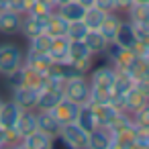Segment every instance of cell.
I'll use <instances>...</instances> for the list:
<instances>
[{"label": "cell", "instance_id": "obj_1", "mask_svg": "<svg viewBox=\"0 0 149 149\" xmlns=\"http://www.w3.org/2000/svg\"><path fill=\"white\" fill-rule=\"evenodd\" d=\"M23 57H25V49L10 39L0 41V76H6L13 70L23 65Z\"/></svg>", "mask_w": 149, "mask_h": 149}, {"label": "cell", "instance_id": "obj_2", "mask_svg": "<svg viewBox=\"0 0 149 149\" xmlns=\"http://www.w3.org/2000/svg\"><path fill=\"white\" fill-rule=\"evenodd\" d=\"M90 90H92V86H90V82H88L86 76L72 78V80L63 82V98L76 102L78 106L90 102Z\"/></svg>", "mask_w": 149, "mask_h": 149}, {"label": "cell", "instance_id": "obj_3", "mask_svg": "<svg viewBox=\"0 0 149 149\" xmlns=\"http://www.w3.org/2000/svg\"><path fill=\"white\" fill-rule=\"evenodd\" d=\"M37 98H39V88L21 84L10 90V100L21 108V110H35L37 108Z\"/></svg>", "mask_w": 149, "mask_h": 149}, {"label": "cell", "instance_id": "obj_4", "mask_svg": "<svg viewBox=\"0 0 149 149\" xmlns=\"http://www.w3.org/2000/svg\"><path fill=\"white\" fill-rule=\"evenodd\" d=\"M59 137L68 149H88V133L76 123H68L59 129Z\"/></svg>", "mask_w": 149, "mask_h": 149}, {"label": "cell", "instance_id": "obj_5", "mask_svg": "<svg viewBox=\"0 0 149 149\" xmlns=\"http://www.w3.org/2000/svg\"><path fill=\"white\" fill-rule=\"evenodd\" d=\"M68 61L76 63L80 70H84V72L88 74L90 68L94 65L96 57L90 53V49L86 47L84 41H70V47H68Z\"/></svg>", "mask_w": 149, "mask_h": 149}, {"label": "cell", "instance_id": "obj_6", "mask_svg": "<svg viewBox=\"0 0 149 149\" xmlns=\"http://www.w3.org/2000/svg\"><path fill=\"white\" fill-rule=\"evenodd\" d=\"M23 65L37 72V74H47L53 65V59L49 57V53H39L33 49H25V57H23Z\"/></svg>", "mask_w": 149, "mask_h": 149}, {"label": "cell", "instance_id": "obj_7", "mask_svg": "<svg viewBox=\"0 0 149 149\" xmlns=\"http://www.w3.org/2000/svg\"><path fill=\"white\" fill-rule=\"evenodd\" d=\"M19 116H21V108L10 98H4L0 102V129H4V131L15 129Z\"/></svg>", "mask_w": 149, "mask_h": 149}, {"label": "cell", "instance_id": "obj_8", "mask_svg": "<svg viewBox=\"0 0 149 149\" xmlns=\"http://www.w3.org/2000/svg\"><path fill=\"white\" fill-rule=\"evenodd\" d=\"M21 13H15L10 8L0 10V35L10 37V35H19V27H21Z\"/></svg>", "mask_w": 149, "mask_h": 149}, {"label": "cell", "instance_id": "obj_9", "mask_svg": "<svg viewBox=\"0 0 149 149\" xmlns=\"http://www.w3.org/2000/svg\"><path fill=\"white\" fill-rule=\"evenodd\" d=\"M78 104L76 102H72V100H68V98H63L57 106H53L49 112L57 118V123L63 127V125H68V123H74L76 120V114H78Z\"/></svg>", "mask_w": 149, "mask_h": 149}, {"label": "cell", "instance_id": "obj_10", "mask_svg": "<svg viewBox=\"0 0 149 149\" xmlns=\"http://www.w3.org/2000/svg\"><path fill=\"white\" fill-rule=\"evenodd\" d=\"M88 149H112V135L106 127H96L88 133Z\"/></svg>", "mask_w": 149, "mask_h": 149}, {"label": "cell", "instance_id": "obj_11", "mask_svg": "<svg viewBox=\"0 0 149 149\" xmlns=\"http://www.w3.org/2000/svg\"><path fill=\"white\" fill-rule=\"evenodd\" d=\"M84 43H86V47L90 49V53H92L94 57H102L104 51H106V47H108L106 37H104L98 29H90V31L86 33V37H84Z\"/></svg>", "mask_w": 149, "mask_h": 149}, {"label": "cell", "instance_id": "obj_12", "mask_svg": "<svg viewBox=\"0 0 149 149\" xmlns=\"http://www.w3.org/2000/svg\"><path fill=\"white\" fill-rule=\"evenodd\" d=\"M55 13L59 17H63L68 23H72V21H82L86 8L78 2V0H65V2H61L59 6H55Z\"/></svg>", "mask_w": 149, "mask_h": 149}, {"label": "cell", "instance_id": "obj_13", "mask_svg": "<svg viewBox=\"0 0 149 149\" xmlns=\"http://www.w3.org/2000/svg\"><path fill=\"white\" fill-rule=\"evenodd\" d=\"M37 129L49 137H55V135H59L61 125L57 123V118L49 110H37Z\"/></svg>", "mask_w": 149, "mask_h": 149}, {"label": "cell", "instance_id": "obj_14", "mask_svg": "<svg viewBox=\"0 0 149 149\" xmlns=\"http://www.w3.org/2000/svg\"><path fill=\"white\" fill-rule=\"evenodd\" d=\"M19 33L29 41V39H33L35 35L43 33V21H41V19H37V17H33V15H27V13H25V15L21 17Z\"/></svg>", "mask_w": 149, "mask_h": 149}, {"label": "cell", "instance_id": "obj_15", "mask_svg": "<svg viewBox=\"0 0 149 149\" xmlns=\"http://www.w3.org/2000/svg\"><path fill=\"white\" fill-rule=\"evenodd\" d=\"M125 17L123 15H118L116 10H112V13H106L104 15V19H102V23H100V27H98V31L106 37V41L110 43V41H114V35H116V29H118V25H120V21H123Z\"/></svg>", "mask_w": 149, "mask_h": 149}, {"label": "cell", "instance_id": "obj_16", "mask_svg": "<svg viewBox=\"0 0 149 149\" xmlns=\"http://www.w3.org/2000/svg\"><path fill=\"white\" fill-rule=\"evenodd\" d=\"M135 41H137V35H135L133 25H131L127 19H123V21H120V25H118V29H116L114 43H116V45H120V47H125V49H131V47L135 45Z\"/></svg>", "mask_w": 149, "mask_h": 149}, {"label": "cell", "instance_id": "obj_17", "mask_svg": "<svg viewBox=\"0 0 149 149\" xmlns=\"http://www.w3.org/2000/svg\"><path fill=\"white\" fill-rule=\"evenodd\" d=\"M15 131L21 135V139L31 135L33 131H37V110H21V116L17 120Z\"/></svg>", "mask_w": 149, "mask_h": 149}, {"label": "cell", "instance_id": "obj_18", "mask_svg": "<svg viewBox=\"0 0 149 149\" xmlns=\"http://www.w3.org/2000/svg\"><path fill=\"white\" fill-rule=\"evenodd\" d=\"M92 108H94V114H96V123H98V127H108V125L114 120V116L118 114V110H120V108H116L112 102L92 104Z\"/></svg>", "mask_w": 149, "mask_h": 149}, {"label": "cell", "instance_id": "obj_19", "mask_svg": "<svg viewBox=\"0 0 149 149\" xmlns=\"http://www.w3.org/2000/svg\"><path fill=\"white\" fill-rule=\"evenodd\" d=\"M43 31L47 35H51V37H65V33H68V21L63 17H59L57 13H53L51 17L45 19Z\"/></svg>", "mask_w": 149, "mask_h": 149}, {"label": "cell", "instance_id": "obj_20", "mask_svg": "<svg viewBox=\"0 0 149 149\" xmlns=\"http://www.w3.org/2000/svg\"><path fill=\"white\" fill-rule=\"evenodd\" d=\"M78 127H82L86 133H90L92 129H96L98 127V123H96V114H94V108H92V104H82L80 108H78V114H76V120H74Z\"/></svg>", "mask_w": 149, "mask_h": 149}, {"label": "cell", "instance_id": "obj_21", "mask_svg": "<svg viewBox=\"0 0 149 149\" xmlns=\"http://www.w3.org/2000/svg\"><path fill=\"white\" fill-rule=\"evenodd\" d=\"M51 139L53 137H49V135H45V133H41L37 129L31 135L21 139V147H25V149H49L51 147Z\"/></svg>", "mask_w": 149, "mask_h": 149}, {"label": "cell", "instance_id": "obj_22", "mask_svg": "<svg viewBox=\"0 0 149 149\" xmlns=\"http://www.w3.org/2000/svg\"><path fill=\"white\" fill-rule=\"evenodd\" d=\"M112 135V147L116 149H135V125L127 127L123 131L110 133Z\"/></svg>", "mask_w": 149, "mask_h": 149}, {"label": "cell", "instance_id": "obj_23", "mask_svg": "<svg viewBox=\"0 0 149 149\" xmlns=\"http://www.w3.org/2000/svg\"><path fill=\"white\" fill-rule=\"evenodd\" d=\"M55 13V6L51 2H47V0H31L29 6H27V15H33L37 19H41L45 23L47 17H51Z\"/></svg>", "mask_w": 149, "mask_h": 149}, {"label": "cell", "instance_id": "obj_24", "mask_svg": "<svg viewBox=\"0 0 149 149\" xmlns=\"http://www.w3.org/2000/svg\"><path fill=\"white\" fill-rule=\"evenodd\" d=\"M68 47H70L68 37H53L49 47V57L53 61H68Z\"/></svg>", "mask_w": 149, "mask_h": 149}, {"label": "cell", "instance_id": "obj_25", "mask_svg": "<svg viewBox=\"0 0 149 149\" xmlns=\"http://www.w3.org/2000/svg\"><path fill=\"white\" fill-rule=\"evenodd\" d=\"M51 41H53V37L51 35H47L45 31L43 33H39V35H35L33 39H29L27 43V49H33V51H39V53H49V47H51Z\"/></svg>", "mask_w": 149, "mask_h": 149}, {"label": "cell", "instance_id": "obj_26", "mask_svg": "<svg viewBox=\"0 0 149 149\" xmlns=\"http://www.w3.org/2000/svg\"><path fill=\"white\" fill-rule=\"evenodd\" d=\"M125 19L129 21V23H145V21H149V4H133L129 10H127V15H125Z\"/></svg>", "mask_w": 149, "mask_h": 149}, {"label": "cell", "instance_id": "obj_27", "mask_svg": "<svg viewBox=\"0 0 149 149\" xmlns=\"http://www.w3.org/2000/svg\"><path fill=\"white\" fill-rule=\"evenodd\" d=\"M88 31H90V29L86 27L84 21H72V23H68V33H65V37H68L70 41H84V37H86Z\"/></svg>", "mask_w": 149, "mask_h": 149}, {"label": "cell", "instance_id": "obj_28", "mask_svg": "<svg viewBox=\"0 0 149 149\" xmlns=\"http://www.w3.org/2000/svg\"><path fill=\"white\" fill-rule=\"evenodd\" d=\"M104 10H100L98 6H92V8H86V13H84V23H86V27L88 29H98L100 27V23H102V19H104Z\"/></svg>", "mask_w": 149, "mask_h": 149}, {"label": "cell", "instance_id": "obj_29", "mask_svg": "<svg viewBox=\"0 0 149 149\" xmlns=\"http://www.w3.org/2000/svg\"><path fill=\"white\" fill-rule=\"evenodd\" d=\"M2 80H4V84H6L8 90H13V88H17V86H21V84H25V68L21 65V68L13 70L10 74L2 76Z\"/></svg>", "mask_w": 149, "mask_h": 149}, {"label": "cell", "instance_id": "obj_30", "mask_svg": "<svg viewBox=\"0 0 149 149\" xmlns=\"http://www.w3.org/2000/svg\"><path fill=\"white\" fill-rule=\"evenodd\" d=\"M131 116H133V123L137 127H149V102L143 104L139 110H135Z\"/></svg>", "mask_w": 149, "mask_h": 149}, {"label": "cell", "instance_id": "obj_31", "mask_svg": "<svg viewBox=\"0 0 149 149\" xmlns=\"http://www.w3.org/2000/svg\"><path fill=\"white\" fill-rule=\"evenodd\" d=\"M135 147H147L149 149V127H137L135 125Z\"/></svg>", "mask_w": 149, "mask_h": 149}, {"label": "cell", "instance_id": "obj_32", "mask_svg": "<svg viewBox=\"0 0 149 149\" xmlns=\"http://www.w3.org/2000/svg\"><path fill=\"white\" fill-rule=\"evenodd\" d=\"M133 6V0H114V10L118 13V15H127V10Z\"/></svg>", "mask_w": 149, "mask_h": 149}, {"label": "cell", "instance_id": "obj_33", "mask_svg": "<svg viewBox=\"0 0 149 149\" xmlns=\"http://www.w3.org/2000/svg\"><path fill=\"white\" fill-rule=\"evenodd\" d=\"M94 6H98V8L104 10V13H112V10H114V0H96Z\"/></svg>", "mask_w": 149, "mask_h": 149}, {"label": "cell", "instance_id": "obj_34", "mask_svg": "<svg viewBox=\"0 0 149 149\" xmlns=\"http://www.w3.org/2000/svg\"><path fill=\"white\" fill-rule=\"evenodd\" d=\"M0 147H4V129H0Z\"/></svg>", "mask_w": 149, "mask_h": 149}, {"label": "cell", "instance_id": "obj_35", "mask_svg": "<svg viewBox=\"0 0 149 149\" xmlns=\"http://www.w3.org/2000/svg\"><path fill=\"white\" fill-rule=\"evenodd\" d=\"M133 4H149V0H133Z\"/></svg>", "mask_w": 149, "mask_h": 149}, {"label": "cell", "instance_id": "obj_36", "mask_svg": "<svg viewBox=\"0 0 149 149\" xmlns=\"http://www.w3.org/2000/svg\"><path fill=\"white\" fill-rule=\"evenodd\" d=\"M2 100H4V96H2V94H0V102H2Z\"/></svg>", "mask_w": 149, "mask_h": 149}]
</instances>
